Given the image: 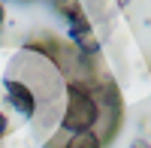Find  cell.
<instances>
[{
    "label": "cell",
    "mask_w": 151,
    "mask_h": 148,
    "mask_svg": "<svg viewBox=\"0 0 151 148\" xmlns=\"http://www.w3.org/2000/svg\"><path fill=\"white\" fill-rule=\"evenodd\" d=\"M6 133H9V118H6L3 112H0V139H3Z\"/></svg>",
    "instance_id": "obj_8"
},
{
    "label": "cell",
    "mask_w": 151,
    "mask_h": 148,
    "mask_svg": "<svg viewBox=\"0 0 151 148\" xmlns=\"http://www.w3.org/2000/svg\"><path fill=\"white\" fill-rule=\"evenodd\" d=\"M9 79L24 82L36 97V115L30 118L36 130L60 124V112H64V94H67V82L60 79L58 67L52 60H45L42 55L30 52V48H21V52L9 60L6 67Z\"/></svg>",
    "instance_id": "obj_1"
},
{
    "label": "cell",
    "mask_w": 151,
    "mask_h": 148,
    "mask_svg": "<svg viewBox=\"0 0 151 148\" xmlns=\"http://www.w3.org/2000/svg\"><path fill=\"white\" fill-rule=\"evenodd\" d=\"M67 148H103V145H100V139L94 136L91 130H82V133H73V136H70Z\"/></svg>",
    "instance_id": "obj_6"
},
{
    "label": "cell",
    "mask_w": 151,
    "mask_h": 148,
    "mask_svg": "<svg viewBox=\"0 0 151 148\" xmlns=\"http://www.w3.org/2000/svg\"><path fill=\"white\" fill-rule=\"evenodd\" d=\"M70 136H73L70 130H64V127H58V130H55V136H48V139H45V148H67Z\"/></svg>",
    "instance_id": "obj_7"
},
{
    "label": "cell",
    "mask_w": 151,
    "mask_h": 148,
    "mask_svg": "<svg viewBox=\"0 0 151 148\" xmlns=\"http://www.w3.org/2000/svg\"><path fill=\"white\" fill-rule=\"evenodd\" d=\"M130 148H151V142H148L145 136H139V139H133V142H130Z\"/></svg>",
    "instance_id": "obj_9"
},
{
    "label": "cell",
    "mask_w": 151,
    "mask_h": 148,
    "mask_svg": "<svg viewBox=\"0 0 151 148\" xmlns=\"http://www.w3.org/2000/svg\"><path fill=\"white\" fill-rule=\"evenodd\" d=\"M3 91H6L9 106L15 109L21 118H33V115H36V97H33V91H30L24 82L3 76Z\"/></svg>",
    "instance_id": "obj_4"
},
{
    "label": "cell",
    "mask_w": 151,
    "mask_h": 148,
    "mask_svg": "<svg viewBox=\"0 0 151 148\" xmlns=\"http://www.w3.org/2000/svg\"><path fill=\"white\" fill-rule=\"evenodd\" d=\"M94 100H97V124L91 133L106 148L115 142V136L121 133V121H124V100L112 76H103L94 85Z\"/></svg>",
    "instance_id": "obj_2"
},
{
    "label": "cell",
    "mask_w": 151,
    "mask_h": 148,
    "mask_svg": "<svg viewBox=\"0 0 151 148\" xmlns=\"http://www.w3.org/2000/svg\"><path fill=\"white\" fill-rule=\"evenodd\" d=\"M55 9L70 21V36L85 33V30H94V27H91V18L85 15V9H82L79 0H55Z\"/></svg>",
    "instance_id": "obj_5"
},
{
    "label": "cell",
    "mask_w": 151,
    "mask_h": 148,
    "mask_svg": "<svg viewBox=\"0 0 151 148\" xmlns=\"http://www.w3.org/2000/svg\"><path fill=\"white\" fill-rule=\"evenodd\" d=\"M109 76V73H103ZM100 76V79H103ZM67 82V94H64V112H60V124L70 133H82V130H94L97 124V100H94V85L100 82Z\"/></svg>",
    "instance_id": "obj_3"
},
{
    "label": "cell",
    "mask_w": 151,
    "mask_h": 148,
    "mask_svg": "<svg viewBox=\"0 0 151 148\" xmlns=\"http://www.w3.org/2000/svg\"><path fill=\"white\" fill-rule=\"evenodd\" d=\"M0 24H3V3H0Z\"/></svg>",
    "instance_id": "obj_10"
}]
</instances>
